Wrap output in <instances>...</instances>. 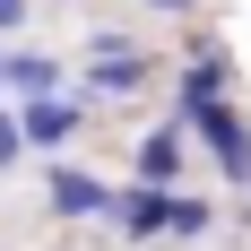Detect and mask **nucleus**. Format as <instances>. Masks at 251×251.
<instances>
[{
  "instance_id": "f257e3e1",
  "label": "nucleus",
  "mask_w": 251,
  "mask_h": 251,
  "mask_svg": "<svg viewBox=\"0 0 251 251\" xmlns=\"http://www.w3.org/2000/svg\"><path fill=\"white\" fill-rule=\"evenodd\" d=\"M148 78H156V52L139 35H122V26L87 35V70H78V96L87 104H130V96H148Z\"/></svg>"
},
{
  "instance_id": "f03ea898",
  "label": "nucleus",
  "mask_w": 251,
  "mask_h": 251,
  "mask_svg": "<svg viewBox=\"0 0 251 251\" xmlns=\"http://www.w3.org/2000/svg\"><path fill=\"white\" fill-rule=\"evenodd\" d=\"M182 130H191V148L217 165V174L234 182V191H251V113L234 96H217V104H191L182 113Z\"/></svg>"
},
{
  "instance_id": "7ed1b4c3",
  "label": "nucleus",
  "mask_w": 251,
  "mask_h": 251,
  "mask_svg": "<svg viewBox=\"0 0 251 251\" xmlns=\"http://www.w3.org/2000/svg\"><path fill=\"white\" fill-rule=\"evenodd\" d=\"M18 139H26V156H70L78 139H87V96H35V104H18Z\"/></svg>"
},
{
  "instance_id": "20e7f679",
  "label": "nucleus",
  "mask_w": 251,
  "mask_h": 251,
  "mask_svg": "<svg viewBox=\"0 0 251 251\" xmlns=\"http://www.w3.org/2000/svg\"><path fill=\"white\" fill-rule=\"evenodd\" d=\"M104 200H113V182H96L87 165H70V156L44 165V217L52 226H87V217H104Z\"/></svg>"
},
{
  "instance_id": "39448f33",
  "label": "nucleus",
  "mask_w": 251,
  "mask_h": 251,
  "mask_svg": "<svg viewBox=\"0 0 251 251\" xmlns=\"http://www.w3.org/2000/svg\"><path fill=\"white\" fill-rule=\"evenodd\" d=\"M234 96V52L226 35H191V52H182V78H174V113H191V104H217Z\"/></svg>"
},
{
  "instance_id": "423d86ee",
  "label": "nucleus",
  "mask_w": 251,
  "mask_h": 251,
  "mask_svg": "<svg viewBox=\"0 0 251 251\" xmlns=\"http://www.w3.org/2000/svg\"><path fill=\"white\" fill-rule=\"evenodd\" d=\"M182 174H191V130H182V113H174V122L139 130V156H130V182H148V191H182Z\"/></svg>"
},
{
  "instance_id": "0eeeda50",
  "label": "nucleus",
  "mask_w": 251,
  "mask_h": 251,
  "mask_svg": "<svg viewBox=\"0 0 251 251\" xmlns=\"http://www.w3.org/2000/svg\"><path fill=\"white\" fill-rule=\"evenodd\" d=\"M104 226L122 234V243H165V191H148V182H122V191L104 200Z\"/></svg>"
},
{
  "instance_id": "6e6552de",
  "label": "nucleus",
  "mask_w": 251,
  "mask_h": 251,
  "mask_svg": "<svg viewBox=\"0 0 251 251\" xmlns=\"http://www.w3.org/2000/svg\"><path fill=\"white\" fill-rule=\"evenodd\" d=\"M9 96L35 104V96H70V70L52 61V52H9Z\"/></svg>"
},
{
  "instance_id": "1a4fd4ad",
  "label": "nucleus",
  "mask_w": 251,
  "mask_h": 251,
  "mask_svg": "<svg viewBox=\"0 0 251 251\" xmlns=\"http://www.w3.org/2000/svg\"><path fill=\"white\" fill-rule=\"evenodd\" d=\"M165 234H174V243H208V234H217V200L191 191V182L165 191Z\"/></svg>"
},
{
  "instance_id": "9d476101",
  "label": "nucleus",
  "mask_w": 251,
  "mask_h": 251,
  "mask_svg": "<svg viewBox=\"0 0 251 251\" xmlns=\"http://www.w3.org/2000/svg\"><path fill=\"white\" fill-rule=\"evenodd\" d=\"M26 156V139H18V113H9V104H0V174H9V165H18Z\"/></svg>"
},
{
  "instance_id": "9b49d317",
  "label": "nucleus",
  "mask_w": 251,
  "mask_h": 251,
  "mask_svg": "<svg viewBox=\"0 0 251 251\" xmlns=\"http://www.w3.org/2000/svg\"><path fill=\"white\" fill-rule=\"evenodd\" d=\"M26 18H35V0H0V35H18Z\"/></svg>"
},
{
  "instance_id": "f8f14e48",
  "label": "nucleus",
  "mask_w": 251,
  "mask_h": 251,
  "mask_svg": "<svg viewBox=\"0 0 251 251\" xmlns=\"http://www.w3.org/2000/svg\"><path fill=\"white\" fill-rule=\"evenodd\" d=\"M139 9H156V18H191L200 0H139Z\"/></svg>"
},
{
  "instance_id": "ddd939ff",
  "label": "nucleus",
  "mask_w": 251,
  "mask_h": 251,
  "mask_svg": "<svg viewBox=\"0 0 251 251\" xmlns=\"http://www.w3.org/2000/svg\"><path fill=\"white\" fill-rule=\"evenodd\" d=\"M234 217H243V226H251V191H243V208H234Z\"/></svg>"
},
{
  "instance_id": "4468645a",
  "label": "nucleus",
  "mask_w": 251,
  "mask_h": 251,
  "mask_svg": "<svg viewBox=\"0 0 251 251\" xmlns=\"http://www.w3.org/2000/svg\"><path fill=\"white\" fill-rule=\"evenodd\" d=\"M0 87H9V52H0Z\"/></svg>"
}]
</instances>
